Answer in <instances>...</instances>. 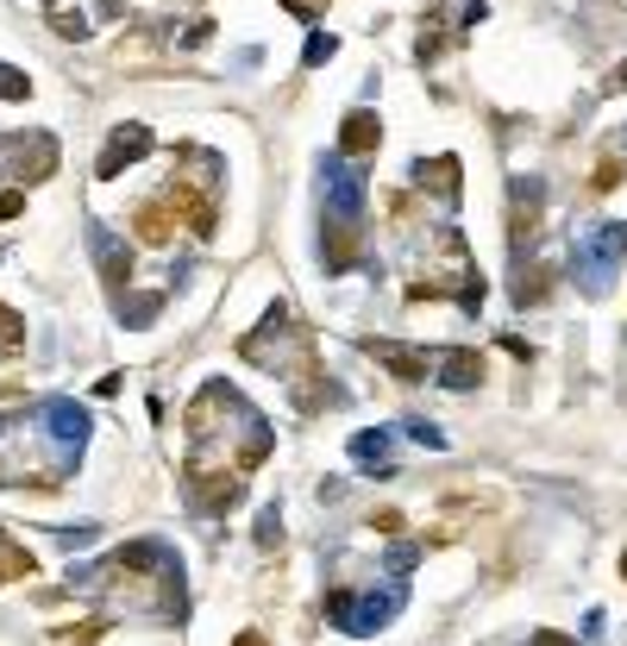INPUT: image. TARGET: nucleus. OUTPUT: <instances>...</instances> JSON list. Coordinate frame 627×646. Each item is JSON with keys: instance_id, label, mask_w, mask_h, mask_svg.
<instances>
[{"instance_id": "f257e3e1", "label": "nucleus", "mask_w": 627, "mask_h": 646, "mask_svg": "<svg viewBox=\"0 0 627 646\" xmlns=\"http://www.w3.org/2000/svg\"><path fill=\"white\" fill-rule=\"evenodd\" d=\"M571 264H577V283H583L590 296H608L615 271L627 264V220H602V226H590V232H577Z\"/></svg>"}, {"instance_id": "f03ea898", "label": "nucleus", "mask_w": 627, "mask_h": 646, "mask_svg": "<svg viewBox=\"0 0 627 646\" xmlns=\"http://www.w3.org/2000/svg\"><path fill=\"white\" fill-rule=\"evenodd\" d=\"M401 597H408L401 584L383 590V597H376V590H364V597H358V590H333V597H326V615H333V627H346V634H376L383 622L401 615Z\"/></svg>"}, {"instance_id": "7ed1b4c3", "label": "nucleus", "mask_w": 627, "mask_h": 646, "mask_svg": "<svg viewBox=\"0 0 627 646\" xmlns=\"http://www.w3.org/2000/svg\"><path fill=\"white\" fill-rule=\"evenodd\" d=\"M38 421H45V440L57 446V458L70 465L75 452H82V440H88V408L70 396H50V402H38Z\"/></svg>"}, {"instance_id": "20e7f679", "label": "nucleus", "mask_w": 627, "mask_h": 646, "mask_svg": "<svg viewBox=\"0 0 627 646\" xmlns=\"http://www.w3.org/2000/svg\"><path fill=\"white\" fill-rule=\"evenodd\" d=\"M0 164H7V176L45 182V176H57V139H50V132H32V139H0Z\"/></svg>"}, {"instance_id": "39448f33", "label": "nucleus", "mask_w": 627, "mask_h": 646, "mask_svg": "<svg viewBox=\"0 0 627 646\" xmlns=\"http://www.w3.org/2000/svg\"><path fill=\"white\" fill-rule=\"evenodd\" d=\"M321 189H326V220H358L364 214V176L351 170L346 157L321 164Z\"/></svg>"}, {"instance_id": "423d86ee", "label": "nucleus", "mask_w": 627, "mask_h": 646, "mask_svg": "<svg viewBox=\"0 0 627 646\" xmlns=\"http://www.w3.org/2000/svg\"><path fill=\"white\" fill-rule=\"evenodd\" d=\"M88 251H95V271L107 289H125L132 283V246H125L113 226H88Z\"/></svg>"}, {"instance_id": "0eeeda50", "label": "nucleus", "mask_w": 627, "mask_h": 646, "mask_svg": "<svg viewBox=\"0 0 627 646\" xmlns=\"http://www.w3.org/2000/svg\"><path fill=\"white\" fill-rule=\"evenodd\" d=\"M150 151V125H138V120H125V125H113V139H107V151H100V164H95V176L100 182H113V176L125 170V164H138Z\"/></svg>"}, {"instance_id": "6e6552de", "label": "nucleus", "mask_w": 627, "mask_h": 646, "mask_svg": "<svg viewBox=\"0 0 627 646\" xmlns=\"http://www.w3.org/2000/svg\"><path fill=\"white\" fill-rule=\"evenodd\" d=\"M164 195H170V207H176V214H182L189 226H195L201 239H214V226H220V207H214V195H207V189H195L189 176H170V189H164Z\"/></svg>"}, {"instance_id": "1a4fd4ad", "label": "nucleus", "mask_w": 627, "mask_h": 646, "mask_svg": "<svg viewBox=\"0 0 627 646\" xmlns=\"http://www.w3.org/2000/svg\"><path fill=\"white\" fill-rule=\"evenodd\" d=\"M383 145V120H376L371 107H351L346 120H339V157H371Z\"/></svg>"}, {"instance_id": "9d476101", "label": "nucleus", "mask_w": 627, "mask_h": 646, "mask_svg": "<svg viewBox=\"0 0 627 646\" xmlns=\"http://www.w3.org/2000/svg\"><path fill=\"white\" fill-rule=\"evenodd\" d=\"M433 376H439L446 390H477V383H483V351H471V346L439 351V358H433Z\"/></svg>"}, {"instance_id": "9b49d317", "label": "nucleus", "mask_w": 627, "mask_h": 646, "mask_svg": "<svg viewBox=\"0 0 627 646\" xmlns=\"http://www.w3.org/2000/svg\"><path fill=\"white\" fill-rule=\"evenodd\" d=\"M321 258H326V271H333V276H346L351 264H358V220H326Z\"/></svg>"}, {"instance_id": "f8f14e48", "label": "nucleus", "mask_w": 627, "mask_h": 646, "mask_svg": "<svg viewBox=\"0 0 627 646\" xmlns=\"http://www.w3.org/2000/svg\"><path fill=\"white\" fill-rule=\"evenodd\" d=\"M371 358H376V364H389L401 383H421V376L433 371V358H426V351H408V346H396V339H371Z\"/></svg>"}, {"instance_id": "ddd939ff", "label": "nucleus", "mask_w": 627, "mask_h": 646, "mask_svg": "<svg viewBox=\"0 0 627 646\" xmlns=\"http://www.w3.org/2000/svg\"><path fill=\"white\" fill-rule=\"evenodd\" d=\"M132 226H138V239H145V246H170V232H176V207H170V195L145 201V207L132 214Z\"/></svg>"}, {"instance_id": "4468645a", "label": "nucleus", "mask_w": 627, "mask_h": 646, "mask_svg": "<svg viewBox=\"0 0 627 646\" xmlns=\"http://www.w3.org/2000/svg\"><path fill=\"white\" fill-rule=\"evenodd\" d=\"M351 458L364 465V471H396V446H389V433L376 427V433H351Z\"/></svg>"}, {"instance_id": "2eb2a0df", "label": "nucleus", "mask_w": 627, "mask_h": 646, "mask_svg": "<svg viewBox=\"0 0 627 646\" xmlns=\"http://www.w3.org/2000/svg\"><path fill=\"white\" fill-rule=\"evenodd\" d=\"M414 182L421 189H433V195H446V201H458V157H433V164H414Z\"/></svg>"}, {"instance_id": "dca6fc26", "label": "nucleus", "mask_w": 627, "mask_h": 646, "mask_svg": "<svg viewBox=\"0 0 627 646\" xmlns=\"http://www.w3.org/2000/svg\"><path fill=\"white\" fill-rule=\"evenodd\" d=\"M32 572H38V559H32L7 527H0V584H7V577H32Z\"/></svg>"}, {"instance_id": "f3484780", "label": "nucleus", "mask_w": 627, "mask_h": 646, "mask_svg": "<svg viewBox=\"0 0 627 646\" xmlns=\"http://www.w3.org/2000/svg\"><path fill=\"white\" fill-rule=\"evenodd\" d=\"M25 346V314H13L7 301H0V358H13Z\"/></svg>"}, {"instance_id": "a211bd4d", "label": "nucleus", "mask_w": 627, "mask_h": 646, "mask_svg": "<svg viewBox=\"0 0 627 646\" xmlns=\"http://www.w3.org/2000/svg\"><path fill=\"white\" fill-rule=\"evenodd\" d=\"M100 634H107V622L100 615H88V622H70L63 634H57V646H95Z\"/></svg>"}, {"instance_id": "6ab92c4d", "label": "nucleus", "mask_w": 627, "mask_h": 646, "mask_svg": "<svg viewBox=\"0 0 627 646\" xmlns=\"http://www.w3.org/2000/svg\"><path fill=\"white\" fill-rule=\"evenodd\" d=\"M50 32H57V38H88V20H82V7H57V13H50Z\"/></svg>"}, {"instance_id": "aec40b11", "label": "nucleus", "mask_w": 627, "mask_h": 646, "mask_svg": "<svg viewBox=\"0 0 627 646\" xmlns=\"http://www.w3.org/2000/svg\"><path fill=\"white\" fill-rule=\"evenodd\" d=\"M32 95V75L13 70V63H0V100H25Z\"/></svg>"}, {"instance_id": "412c9836", "label": "nucleus", "mask_w": 627, "mask_h": 646, "mask_svg": "<svg viewBox=\"0 0 627 646\" xmlns=\"http://www.w3.org/2000/svg\"><path fill=\"white\" fill-rule=\"evenodd\" d=\"M333 50H339V38H333V32H314V38H308V50H301V63L314 70V63H326Z\"/></svg>"}, {"instance_id": "4be33fe9", "label": "nucleus", "mask_w": 627, "mask_h": 646, "mask_svg": "<svg viewBox=\"0 0 627 646\" xmlns=\"http://www.w3.org/2000/svg\"><path fill=\"white\" fill-rule=\"evenodd\" d=\"M257 547H264V552L282 547V515H276V509H264V515H257Z\"/></svg>"}, {"instance_id": "5701e85b", "label": "nucleus", "mask_w": 627, "mask_h": 646, "mask_svg": "<svg viewBox=\"0 0 627 646\" xmlns=\"http://www.w3.org/2000/svg\"><path fill=\"white\" fill-rule=\"evenodd\" d=\"M157 308H164V296H138V301H132V308H120V314H125V321H132V326H138V321H150Z\"/></svg>"}, {"instance_id": "b1692460", "label": "nucleus", "mask_w": 627, "mask_h": 646, "mask_svg": "<svg viewBox=\"0 0 627 646\" xmlns=\"http://www.w3.org/2000/svg\"><path fill=\"white\" fill-rule=\"evenodd\" d=\"M282 13H296V20H321L326 0H282Z\"/></svg>"}, {"instance_id": "393cba45", "label": "nucleus", "mask_w": 627, "mask_h": 646, "mask_svg": "<svg viewBox=\"0 0 627 646\" xmlns=\"http://www.w3.org/2000/svg\"><path fill=\"white\" fill-rule=\"evenodd\" d=\"M25 214V195L20 189H0V220H20Z\"/></svg>"}, {"instance_id": "a878e982", "label": "nucleus", "mask_w": 627, "mask_h": 646, "mask_svg": "<svg viewBox=\"0 0 627 646\" xmlns=\"http://www.w3.org/2000/svg\"><path fill=\"white\" fill-rule=\"evenodd\" d=\"M408 433H414L421 446H446V433H439V427H433V421H408Z\"/></svg>"}, {"instance_id": "bb28decb", "label": "nucleus", "mask_w": 627, "mask_h": 646, "mask_svg": "<svg viewBox=\"0 0 627 646\" xmlns=\"http://www.w3.org/2000/svg\"><path fill=\"white\" fill-rule=\"evenodd\" d=\"M615 182H622V164H615V157H602V164H596V189H615Z\"/></svg>"}, {"instance_id": "cd10ccee", "label": "nucleus", "mask_w": 627, "mask_h": 646, "mask_svg": "<svg viewBox=\"0 0 627 646\" xmlns=\"http://www.w3.org/2000/svg\"><path fill=\"white\" fill-rule=\"evenodd\" d=\"M371 527H376V534H401V515H396V509H383Z\"/></svg>"}, {"instance_id": "c85d7f7f", "label": "nucleus", "mask_w": 627, "mask_h": 646, "mask_svg": "<svg viewBox=\"0 0 627 646\" xmlns=\"http://www.w3.org/2000/svg\"><path fill=\"white\" fill-rule=\"evenodd\" d=\"M527 646H577V641H565V634H552V627H540V634H533Z\"/></svg>"}, {"instance_id": "c756f323", "label": "nucleus", "mask_w": 627, "mask_h": 646, "mask_svg": "<svg viewBox=\"0 0 627 646\" xmlns=\"http://www.w3.org/2000/svg\"><path fill=\"white\" fill-rule=\"evenodd\" d=\"M232 646H270V641H264V634H239Z\"/></svg>"}, {"instance_id": "7c9ffc66", "label": "nucleus", "mask_w": 627, "mask_h": 646, "mask_svg": "<svg viewBox=\"0 0 627 646\" xmlns=\"http://www.w3.org/2000/svg\"><path fill=\"white\" fill-rule=\"evenodd\" d=\"M615 82H627V63H622V70H615Z\"/></svg>"}, {"instance_id": "2f4dec72", "label": "nucleus", "mask_w": 627, "mask_h": 646, "mask_svg": "<svg viewBox=\"0 0 627 646\" xmlns=\"http://www.w3.org/2000/svg\"><path fill=\"white\" fill-rule=\"evenodd\" d=\"M57 7H63V0H50V13H57Z\"/></svg>"}]
</instances>
